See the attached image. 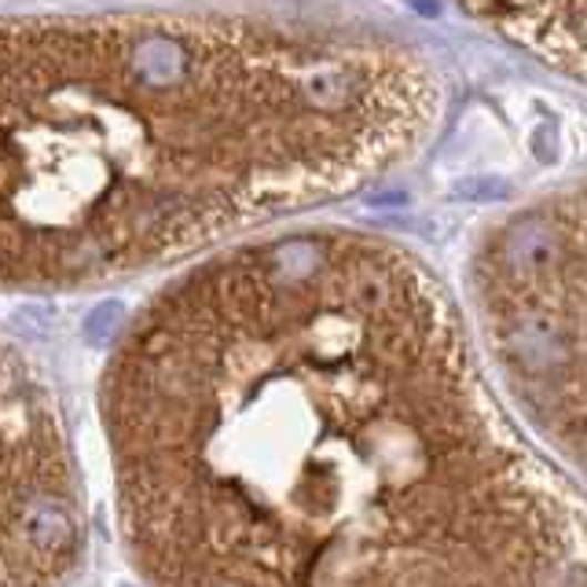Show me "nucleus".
<instances>
[{
  "label": "nucleus",
  "mask_w": 587,
  "mask_h": 587,
  "mask_svg": "<svg viewBox=\"0 0 587 587\" xmlns=\"http://www.w3.org/2000/svg\"><path fill=\"white\" fill-rule=\"evenodd\" d=\"M81 544L63 412L27 353L0 334V587L67 584Z\"/></svg>",
  "instance_id": "nucleus-3"
},
{
  "label": "nucleus",
  "mask_w": 587,
  "mask_h": 587,
  "mask_svg": "<svg viewBox=\"0 0 587 587\" xmlns=\"http://www.w3.org/2000/svg\"><path fill=\"white\" fill-rule=\"evenodd\" d=\"M297 55L232 19H0V291L170 265L397 159L308 111Z\"/></svg>",
  "instance_id": "nucleus-2"
},
{
  "label": "nucleus",
  "mask_w": 587,
  "mask_h": 587,
  "mask_svg": "<svg viewBox=\"0 0 587 587\" xmlns=\"http://www.w3.org/2000/svg\"><path fill=\"white\" fill-rule=\"evenodd\" d=\"M100 415L148 587H587V499L382 239L184 272L122 331Z\"/></svg>",
  "instance_id": "nucleus-1"
}]
</instances>
